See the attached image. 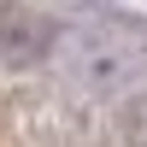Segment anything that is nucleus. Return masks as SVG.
<instances>
[{"label":"nucleus","instance_id":"f257e3e1","mask_svg":"<svg viewBox=\"0 0 147 147\" xmlns=\"http://www.w3.org/2000/svg\"><path fill=\"white\" fill-rule=\"evenodd\" d=\"M53 41H59L53 18H41L30 6H0V59L6 65H18V71L35 65V59L53 53Z\"/></svg>","mask_w":147,"mask_h":147}]
</instances>
